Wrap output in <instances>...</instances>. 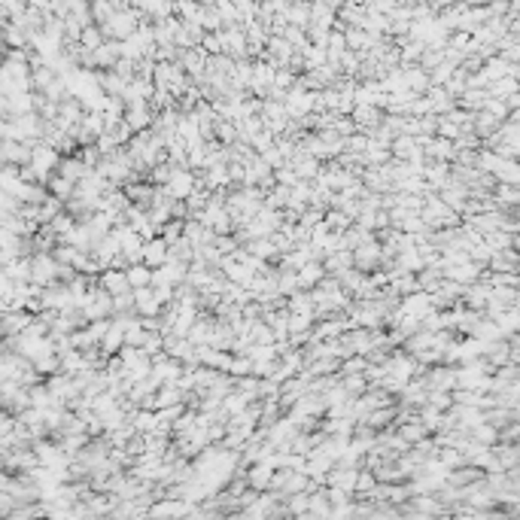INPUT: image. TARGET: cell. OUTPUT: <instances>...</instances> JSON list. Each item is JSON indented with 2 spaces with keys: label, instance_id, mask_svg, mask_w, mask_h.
I'll return each mask as SVG.
<instances>
[{
  "label": "cell",
  "instance_id": "obj_8",
  "mask_svg": "<svg viewBox=\"0 0 520 520\" xmlns=\"http://www.w3.org/2000/svg\"><path fill=\"white\" fill-rule=\"evenodd\" d=\"M481 271H484V265H478V262H472V259H466V262H459V265L444 268V277L457 280V284H462V286H469V284H474V280L481 277Z\"/></svg>",
  "mask_w": 520,
  "mask_h": 520
},
{
  "label": "cell",
  "instance_id": "obj_2",
  "mask_svg": "<svg viewBox=\"0 0 520 520\" xmlns=\"http://www.w3.org/2000/svg\"><path fill=\"white\" fill-rule=\"evenodd\" d=\"M380 250H383V246H380L378 237H368V241L356 244L353 250H350V256H353V268H359L363 274L380 268Z\"/></svg>",
  "mask_w": 520,
  "mask_h": 520
},
{
  "label": "cell",
  "instance_id": "obj_13",
  "mask_svg": "<svg viewBox=\"0 0 520 520\" xmlns=\"http://www.w3.org/2000/svg\"><path fill=\"white\" fill-rule=\"evenodd\" d=\"M73 189H76L73 180H67V177H61V174H52V177L46 180V192H49V195H55L58 201L73 198Z\"/></svg>",
  "mask_w": 520,
  "mask_h": 520
},
{
  "label": "cell",
  "instance_id": "obj_7",
  "mask_svg": "<svg viewBox=\"0 0 520 520\" xmlns=\"http://www.w3.org/2000/svg\"><path fill=\"white\" fill-rule=\"evenodd\" d=\"M98 286L104 292H110V296H119V292L131 289L125 271H119V268H104V271H100V274H98Z\"/></svg>",
  "mask_w": 520,
  "mask_h": 520
},
{
  "label": "cell",
  "instance_id": "obj_17",
  "mask_svg": "<svg viewBox=\"0 0 520 520\" xmlns=\"http://www.w3.org/2000/svg\"><path fill=\"white\" fill-rule=\"evenodd\" d=\"M158 237H165V244L171 246L174 241H180V237H183V219H165L162 225H158Z\"/></svg>",
  "mask_w": 520,
  "mask_h": 520
},
{
  "label": "cell",
  "instance_id": "obj_18",
  "mask_svg": "<svg viewBox=\"0 0 520 520\" xmlns=\"http://www.w3.org/2000/svg\"><path fill=\"white\" fill-rule=\"evenodd\" d=\"M33 371H37V375H43V378H49V375H55V371H58V353H43V356H37L33 359Z\"/></svg>",
  "mask_w": 520,
  "mask_h": 520
},
{
  "label": "cell",
  "instance_id": "obj_3",
  "mask_svg": "<svg viewBox=\"0 0 520 520\" xmlns=\"http://www.w3.org/2000/svg\"><path fill=\"white\" fill-rule=\"evenodd\" d=\"M131 296H134V313H137V316H158V313H162V308H165V304L158 301L152 286L131 289Z\"/></svg>",
  "mask_w": 520,
  "mask_h": 520
},
{
  "label": "cell",
  "instance_id": "obj_16",
  "mask_svg": "<svg viewBox=\"0 0 520 520\" xmlns=\"http://www.w3.org/2000/svg\"><path fill=\"white\" fill-rule=\"evenodd\" d=\"M162 347H165V335H162V332H158V329H146V332H143L140 350H143L146 356H150V359L158 356V353H162Z\"/></svg>",
  "mask_w": 520,
  "mask_h": 520
},
{
  "label": "cell",
  "instance_id": "obj_14",
  "mask_svg": "<svg viewBox=\"0 0 520 520\" xmlns=\"http://www.w3.org/2000/svg\"><path fill=\"white\" fill-rule=\"evenodd\" d=\"M125 277H128V286H131V289L150 286V284H152V268H146L143 262H134V265L125 268Z\"/></svg>",
  "mask_w": 520,
  "mask_h": 520
},
{
  "label": "cell",
  "instance_id": "obj_5",
  "mask_svg": "<svg viewBox=\"0 0 520 520\" xmlns=\"http://www.w3.org/2000/svg\"><path fill=\"white\" fill-rule=\"evenodd\" d=\"M140 262H143L146 268H158V265L167 262V244H165V237L155 234V237H150V241H143Z\"/></svg>",
  "mask_w": 520,
  "mask_h": 520
},
{
  "label": "cell",
  "instance_id": "obj_1",
  "mask_svg": "<svg viewBox=\"0 0 520 520\" xmlns=\"http://www.w3.org/2000/svg\"><path fill=\"white\" fill-rule=\"evenodd\" d=\"M58 268L61 262L52 253H31V284L37 286H49L58 280Z\"/></svg>",
  "mask_w": 520,
  "mask_h": 520
},
{
  "label": "cell",
  "instance_id": "obj_11",
  "mask_svg": "<svg viewBox=\"0 0 520 520\" xmlns=\"http://www.w3.org/2000/svg\"><path fill=\"white\" fill-rule=\"evenodd\" d=\"M490 271H517V246H505V250H496L487 259Z\"/></svg>",
  "mask_w": 520,
  "mask_h": 520
},
{
  "label": "cell",
  "instance_id": "obj_9",
  "mask_svg": "<svg viewBox=\"0 0 520 520\" xmlns=\"http://www.w3.org/2000/svg\"><path fill=\"white\" fill-rule=\"evenodd\" d=\"M326 277V271H323V262L320 259H311V262H304L298 271H296V280H298V289H313L320 280Z\"/></svg>",
  "mask_w": 520,
  "mask_h": 520
},
{
  "label": "cell",
  "instance_id": "obj_6",
  "mask_svg": "<svg viewBox=\"0 0 520 520\" xmlns=\"http://www.w3.org/2000/svg\"><path fill=\"white\" fill-rule=\"evenodd\" d=\"M271 472H274V466H268V462H250V466H246V472H244L246 487L256 490V493L268 490L271 487Z\"/></svg>",
  "mask_w": 520,
  "mask_h": 520
},
{
  "label": "cell",
  "instance_id": "obj_15",
  "mask_svg": "<svg viewBox=\"0 0 520 520\" xmlns=\"http://www.w3.org/2000/svg\"><path fill=\"white\" fill-rule=\"evenodd\" d=\"M469 438H472V442H478V444L493 447V444H496V438H499V429H496L493 423H487V420H481L478 426H472V429H469Z\"/></svg>",
  "mask_w": 520,
  "mask_h": 520
},
{
  "label": "cell",
  "instance_id": "obj_10",
  "mask_svg": "<svg viewBox=\"0 0 520 520\" xmlns=\"http://www.w3.org/2000/svg\"><path fill=\"white\" fill-rule=\"evenodd\" d=\"M490 198L496 201V207H517L520 204V186L517 183H496Z\"/></svg>",
  "mask_w": 520,
  "mask_h": 520
},
{
  "label": "cell",
  "instance_id": "obj_19",
  "mask_svg": "<svg viewBox=\"0 0 520 520\" xmlns=\"http://www.w3.org/2000/svg\"><path fill=\"white\" fill-rule=\"evenodd\" d=\"M125 313H134V296H131V289L128 292H119V296H113V313L110 316H125Z\"/></svg>",
  "mask_w": 520,
  "mask_h": 520
},
{
  "label": "cell",
  "instance_id": "obj_12",
  "mask_svg": "<svg viewBox=\"0 0 520 520\" xmlns=\"http://www.w3.org/2000/svg\"><path fill=\"white\" fill-rule=\"evenodd\" d=\"M496 128H499V119H496L490 110H484V107H481V110H474V113H472V131L478 134V137H487V134H490V131H496Z\"/></svg>",
  "mask_w": 520,
  "mask_h": 520
},
{
  "label": "cell",
  "instance_id": "obj_4",
  "mask_svg": "<svg viewBox=\"0 0 520 520\" xmlns=\"http://www.w3.org/2000/svg\"><path fill=\"white\" fill-rule=\"evenodd\" d=\"M192 189H195V174H192L189 167H174L171 177H167V183H165L167 195H171V198H186Z\"/></svg>",
  "mask_w": 520,
  "mask_h": 520
},
{
  "label": "cell",
  "instance_id": "obj_20",
  "mask_svg": "<svg viewBox=\"0 0 520 520\" xmlns=\"http://www.w3.org/2000/svg\"><path fill=\"white\" fill-rule=\"evenodd\" d=\"M496 442H520V423L517 420H508L499 426V438Z\"/></svg>",
  "mask_w": 520,
  "mask_h": 520
}]
</instances>
